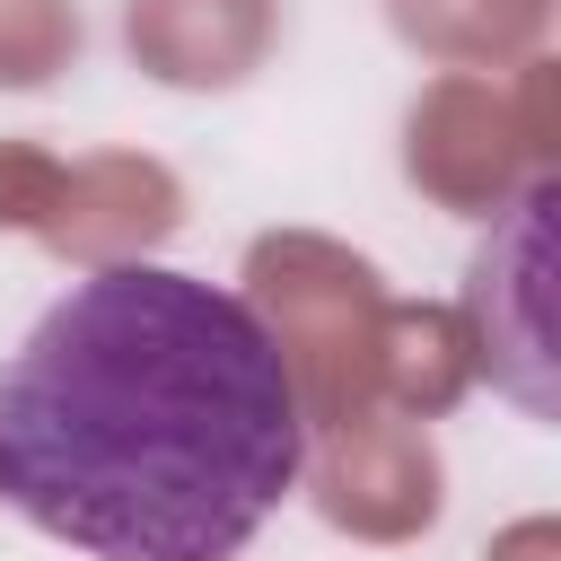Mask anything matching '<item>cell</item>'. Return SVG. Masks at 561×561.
<instances>
[{
  "label": "cell",
  "instance_id": "1",
  "mask_svg": "<svg viewBox=\"0 0 561 561\" xmlns=\"http://www.w3.org/2000/svg\"><path fill=\"white\" fill-rule=\"evenodd\" d=\"M298 465L272 324L167 263L70 280L0 368V500L88 561H237Z\"/></svg>",
  "mask_w": 561,
  "mask_h": 561
}]
</instances>
